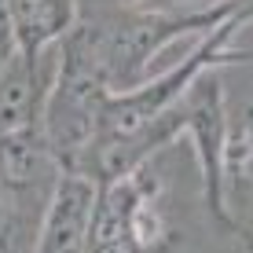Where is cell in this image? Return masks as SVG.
I'll use <instances>...</instances> for the list:
<instances>
[{"label": "cell", "mask_w": 253, "mask_h": 253, "mask_svg": "<svg viewBox=\"0 0 253 253\" xmlns=\"http://www.w3.org/2000/svg\"><path fill=\"white\" fill-rule=\"evenodd\" d=\"M224 19H228V4L202 7V11H143V7L121 4L118 11H95L88 19H81L77 30H81L110 95H114L143 84L151 77L147 74L151 59L165 44L191 37V33L206 37Z\"/></svg>", "instance_id": "6da1fadb"}, {"label": "cell", "mask_w": 253, "mask_h": 253, "mask_svg": "<svg viewBox=\"0 0 253 253\" xmlns=\"http://www.w3.org/2000/svg\"><path fill=\"white\" fill-rule=\"evenodd\" d=\"M228 22L239 33H246L253 26V0H228Z\"/></svg>", "instance_id": "9c48e42d"}, {"label": "cell", "mask_w": 253, "mask_h": 253, "mask_svg": "<svg viewBox=\"0 0 253 253\" xmlns=\"http://www.w3.org/2000/svg\"><path fill=\"white\" fill-rule=\"evenodd\" d=\"M30 216L41 224V213H33L26 202H19L15 195H7V191L0 187V253H26L22 239H26Z\"/></svg>", "instance_id": "52a82bcc"}, {"label": "cell", "mask_w": 253, "mask_h": 253, "mask_svg": "<svg viewBox=\"0 0 253 253\" xmlns=\"http://www.w3.org/2000/svg\"><path fill=\"white\" fill-rule=\"evenodd\" d=\"M224 172L231 187H253V99L228 107V147H224Z\"/></svg>", "instance_id": "8992f818"}, {"label": "cell", "mask_w": 253, "mask_h": 253, "mask_svg": "<svg viewBox=\"0 0 253 253\" xmlns=\"http://www.w3.org/2000/svg\"><path fill=\"white\" fill-rule=\"evenodd\" d=\"M95 191H99V184L92 176L63 172L44 213H41L30 253H84L88 228H92V209H95Z\"/></svg>", "instance_id": "3957f363"}, {"label": "cell", "mask_w": 253, "mask_h": 253, "mask_svg": "<svg viewBox=\"0 0 253 253\" xmlns=\"http://www.w3.org/2000/svg\"><path fill=\"white\" fill-rule=\"evenodd\" d=\"M11 44L22 55H48L81 22L77 0H4Z\"/></svg>", "instance_id": "5b68a950"}, {"label": "cell", "mask_w": 253, "mask_h": 253, "mask_svg": "<svg viewBox=\"0 0 253 253\" xmlns=\"http://www.w3.org/2000/svg\"><path fill=\"white\" fill-rule=\"evenodd\" d=\"M125 7H143V11H202V7H216L228 0H121Z\"/></svg>", "instance_id": "ba28073f"}, {"label": "cell", "mask_w": 253, "mask_h": 253, "mask_svg": "<svg viewBox=\"0 0 253 253\" xmlns=\"http://www.w3.org/2000/svg\"><path fill=\"white\" fill-rule=\"evenodd\" d=\"M239 242H242V246H246V253H253V231H246V235H242Z\"/></svg>", "instance_id": "30bf717a"}, {"label": "cell", "mask_w": 253, "mask_h": 253, "mask_svg": "<svg viewBox=\"0 0 253 253\" xmlns=\"http://www.w3.org/2000/svg\"><path fill=\"white\" fill-rule=\"evenodd\" d=\"M55 77V51L48 55H11L0 63V136L30 125H44V107Z\"/></svg>", "instance_id": "277c9868"}, {"label": "cell", "mask_w": 253, "mask_h": 253, "mask_svg": "<svg viewBox=\"0 0 253 253\" xmlns=\"http://www.w3.org/2000/svg\"><path fill=\"white\" fill-rule=\"evenodd\" d=\"M184 136L195 147L198 172H202V202L206 213L216 220V228L228 231L231 239H242L239 213L228 195V172H224V147H228V99H224L220 70L198 77V84L184 99Z\"/></svg>", "instance_id": "7a4b0ae2"}]
</instances>
